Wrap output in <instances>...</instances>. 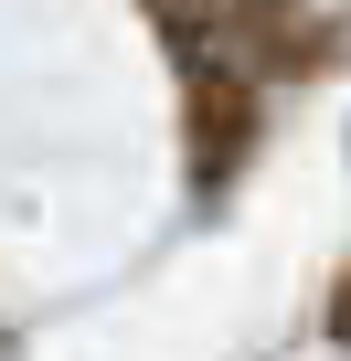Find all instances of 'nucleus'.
<instances>
[{
  "label": "nucleus",
  "instance_id": "f03ea898",
  "mask_svg": "<svg viewBox=\"0 0 351 361\" xmlns=\"http://www.w3.org/2000/svg\"><path fill=\"white\" fill-rule=\"evenodd\" d=\"M182 117H192V192H234V170L256 159V117H266V85L245 75H213V64H182Z\"/></svg>",
  "mask_w": 351,
  "mask_h": 361
},
{
  "label": "nucleus",
  "instance_id": "7ed1b4c3",
  "mask_svg": "<svg viewBox=\"0 0 351 361\" xmlns=\"http://www.w3.org/2000/svg\"><path fill=\"white\" fill-rule=\"evenodd\" d=\"M319 329H330V340H340V350H351V276H340V287H330V308H319Z\"/></svg>",
  "mask_w": 351,
  "mask_h": 361
},
{
  "label": "nucleus",
  "instance_id": "f257e3e1",
  "mask_svg": "<svg viewBox=\"0 0 351 361\" xmlns=\"http://www.w3.org/2000/svg\"><path fill=\"white\" fill-rule=\"evenodd\" d=\"M160 32L182 43V64H213V75H319L340 54V22H319L309 0H149Z\"/></svg>",
  "mask_w": 351,
  "mask_h": 361
}]
</instances>
